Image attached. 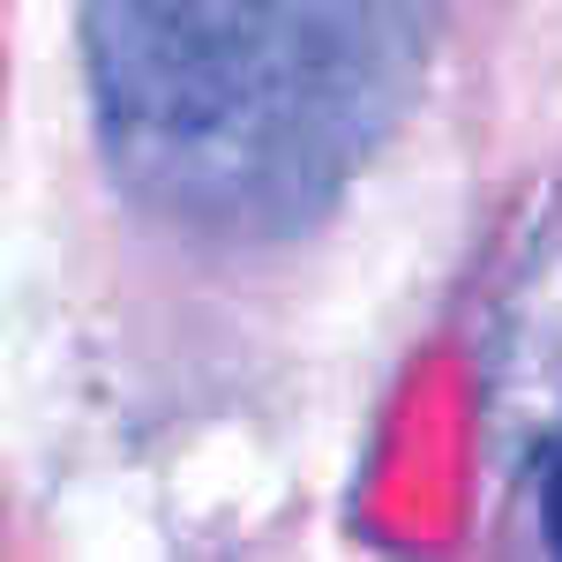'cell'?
Wrapping results in <instances>:
<instances>
[{
	"mask_svg": "<svg viewBox=\"0 0 562 562\" xmlns=\"http://www.w3.org/2000/svg\"><path fill=\"white\" fill-rule=\"evenodd\" d=\"M548 540L562 548V458H555V473H548Z\"/></svg>",
	"mask_w": 562,
	"mask_h": 562,
	"instance_id": "7a4b0ae2",
	"label": "cell"
},
{
	"mask_svg": "<svg viewBox=\"0 0 562 562\" xmlns=\"http://www.w3.org/2000/svg\"><path fill=\"white\" fill-rule=\"evenodd\" d=\"M435 0H90L83 68L150 211L278 240L346 195L420 83Z\"/></svg>",
	"mask_w": 562,
	"mask_h": 562,
	"instance_id": "6da1fadb",
	"label": "cell"
}]
</instances>
